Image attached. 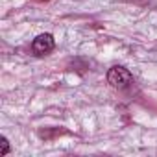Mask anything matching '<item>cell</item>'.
Wrapping results in <instances>:
<instances>
[{"label": "cell", "mask_w": 157, "mask_h": 157, "mask_svg": "<svg viewBox=\"0 0 157 157\" xmlns=\"http://www.w3.org/2000/svg\"><path fill=\"white\" fill-rule=\"evenodd\" d=\"M133 82V76L124 67H111L107 70V83L115 89H124Z\"/></svg>", "instance_id": "cell-1"}, {"label": "cell", "mask_w": 157, "mask_h": 157, "mask_svg": "<svg viewBox=\"0 0 157 157\" xmlns=\"http://www.w3.org/2000/svg\"><path fill=\"white\" fill-rule=\"evenodd\" d=\"M10 153V142L6 137H0V155H8Z\"/></svg>", "instance_id": "cell-3"}, {"label": "cell", "mask_w": 157, "mask_h": 157, "mask_svg": "<svg viewBox=\"0 0 157 157\" xmlns=\"http://www.w3.org/2000/svg\"><path fill=\"white\" fill-rule=\"evenodd\" d=\"M32 50H33V54H37V56H44V54L52 52V50H54V37H52L50 33H41L39 37L33 39Z\"/></svg>", "instance_id": "cell-2"}]
</instances>
